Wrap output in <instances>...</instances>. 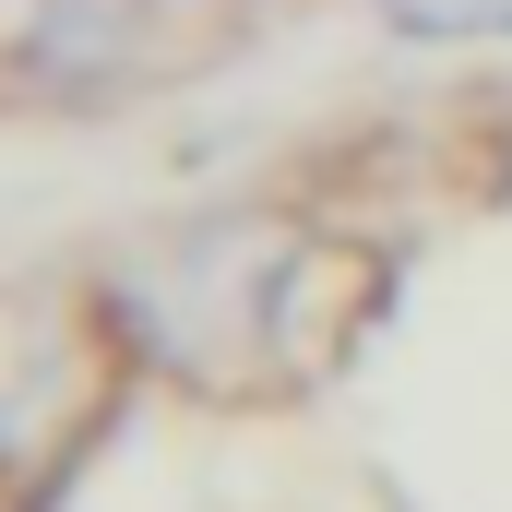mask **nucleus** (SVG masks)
<instances>
[{"label":"nucleus","instance_id":"obj_1","mask_svg":"<svg viewBox=\"0 0 512 512\" xmlns=\"http://www.w3.org/2000/svg\"><path fill=\"white\" fill-rule=\"evenodd\" d=\"M131 48H143V0H24L12 24V60L48 84H108L131 72Z\"/></svg>","mask_w":512,"mask_h":512},{"label":"nucleus","instance_id":"obj_2","mask_svg":"<svg viewBox=\"0 0 512 512\" xmlns=\"http://www.w3.org/2000/svg\"><path fill=\"white\" fill-rule=\"evenodd\" d=\"M393 36H489V24H512V0H382Z\"/></svg>","mask_w":512,"mask_h":512}]
</instances>
